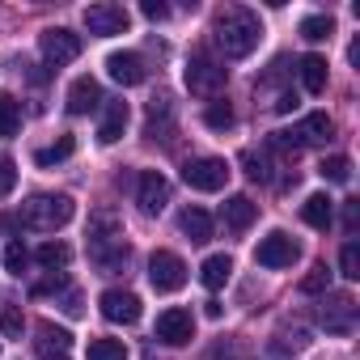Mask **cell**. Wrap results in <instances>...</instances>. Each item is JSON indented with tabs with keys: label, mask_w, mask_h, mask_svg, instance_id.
I'll return each instance as SVG.
<instances>
[{
	"label": "cell",
	"mask_w": 360,
	"mask_h": 360,
	"mask_svg": "<svg viewBox=\"0 0 360 360\" xmlns=\"http://www.w3.org/2000/svg\"><path fill=\"white\" fill-rule=\"evenodd\" d=\"M212 39L225 51V60H246L263 43V22L246 5H225L217 13V22H212Z\"/></svg>",
	"instance_id": "cell-1"
},
{
	"label": "cell",
	"mask_w": 360,
	"mask_h": 360,
	"mask_svg": "<svg viewBox=\"0 0 360 360\" xmlns=\"http://www.w3.org/2000/svg\"><path fill=\"white\" fill-rule=\"evenodd\" d=\"M127 259H131V246H127V238H123L119 217H115L110 208H98V212L89 217V263H94L102 276H115V271L127 267Z\"/></svg>",
	"instance_id": "cell-2"
},
{
	"label": "cell",
	"mask_w": 360,
	"mask_h": 360,
	"mask_svg": "<svg viewBox=\"0 0 360 360\" xmlns=\"http://www.w3.org/2000/svg\"><path fill=\"white\" fill-rule=\"evenodd\" d=\"M72 200L68 195H34L22 204V225L34 229V233H56L72 221Z\"/></svg>",
	"instance_id": "cell-3"
},
{
	"label": "cell",
	"mask_w": 360,
	"mask_h": 360,
	"mask_svg": "<svg viewBox=\"0 0 360 360\" xmlns=\"http://www.w3.org/2000/svg\"><path fill=\"white\" fill-rule=\"evenodd\" d=\"M330 131H335L330 115H326V110H314V115H305L301 123H292L288 131H271V148H309V144H326Z\"/></svg>",
	"instance_id": "cell-4"
},
{
	"label": "cell",
	"mask_w": 360,
	"mask_h": 360,
	"mask_svg": "<svg viewBox=\"0 0 360 360\" xmlns=\"http://www.w3.org/2000/svg\"><path fill=\"white\" fill-rule=\"evenodd\" d=\"M225 81H229V68H225L221 60H212L208 51H195V56L187 60V89H191V94L217 98V94L225 89Z\"/></svg>",
	"instance_id": "cell-5"
},
{
	"label": "cell",
	"mask_w": 360,
	"mask_h": 360,
	"mask_svg": "<svg viewBox=\"0 0 360 360\" xmlns=\"http://www.w3.org/2000/svg\"><path fill=\"white\" fill-rule=\"evenodd\" d=\"M183 183H187L191 191H225L229 165H225L221 157H191V161L183 165Z\"/></svg>",
	"instance_id": "cell-6"
},
{
	"label": "cell",
	"mask_w": 360,
	"mask_h": 360,
	"mask_svg": "<svg viewBox=\"0 0 360 360\" xmlns=\"http://www.w3.org/2000/svg\"><path fill=\"white\" fill-rule=\"evenodd\" d=\"M148 284L157 292H178V288L187 284V263L178 259L174 250H153V259H148Z\"/></svg>",
	"instance_id": "cell-7"
},
{
	"label": "cell",
	"mask_w": 360,
	"mask_h": 360,
	"mask_svg": "<svg viewBox=\"0 0 360 360\" xmlns=\"http://www.w3.org/2000/svg\"><path fill=\"white\" fill-rule=\"evenodd\" d=\"M318 322L326 335H352L356 330V297L352 292H326Z\"/></svg>",
	"instance_id": "cell-8"
},
{
	"label": "cell",
	"mask_w": 360,
	"mask_h": 360,
	"mask_svg": "<svg viewBox=\"0 0 360 360\" xmlns=\"http://www.w3.org/2000/svg\"><path fill=\"white\" fill-rule=\"evenodd\" d=\"M297 259H301V246H297L288 233H280V229H276V233H267V238L255 246V263H259V267H271V271L292 267Z\"/></svg>",
	"instance_id": "cell-9"
},
{
	"label": "cell",
	"mask_w": 360,
	"mask_h": 360,
	"mask_svg": "<svg viewBox=\"0 0 360 360\" xmlns=\"http://www.w3.org/2000/svg\"><path fill=\"white\" fill-rule=\"evenodd\" d=\"M39 51H43V60H47L51 68H64V64H72V60L81 56V34H72V30H64V26L43 30Z\"/></svg>",
	"instance_id": "cell-10"
},
{
	"label": "cell",
	"mask_w": 360,
	"mask_h": 360,
	"mask_svg": "<svg viewBox=\"0 0 360 360\" xmlns=\"http://www.w3.org/2000/svg\"><path fill=\"white\" fill-rule=\"evenodd\" d=\"M127 9L123 5H110V0H102V5H89L85 9V30L98 34V39H110V34H127Z\"/></svg>",
	"instance_id": "cell-11"
},
{
	"label": "cell",
	"mask_w": 360,
	"mask_h": 360,
	"mask_svg": "<svg viewBox=\"0 0 360 360\" xmlns=\"http://www.w3.org/2000/svg\"><path fill=\"white\" fill-rule=\"evenodd\" d=\"M157 339H161V343H169V347L191 343V339H195V318H191V309L169 305V309L157 318Z\"/></svg>",
	"instance_id": "cell-12"
},
{
	"label": "cell",
	"mask_w": 360,
	"mask_h": 360,
	"mask_svg": "<svg viewBox=\"0 0 360 360\" xmlns=\"http://www.w3.org/2000/svg\"><path fill=\"white\" fill-rule=\"evenodd\" d=\"M136 204H140L144 217L165 212V204H169V183H165L161 169H144V174H140V183H136Z\"/></svg>",
	"instance_id": "cell-13"
},
{
	"label": "cell",
	"mask_w": 360,
	"mask_h": 360,
	"mask_svg": "<svg viewBox=\"0 0 360 360\" xmlns=\"http://www.w3.org/2000/svg\"><path fill=\"white\" fill-rule=\"evenodd\" d=\"M98 305H102V318L115 322V326H131L140 318V297L127 292V288H106L98 297Z\"/></svg>",
	"instance_id": "cell-14"
},
{
	"label": "cell",
	"mask_w": 360,
	"mask_h": 360,
	"mask_svg": "<svg viewBox=\"0 0 360 360\" xmlns=\"http://www.w3.org/2000/svg\"><path fill=\"white\" fill-rule=\"evenodd\" d=\"M106 98H102V85L94 81V77H77L72 85H68V115H89V110H98Z\"/></svg>",
	"instance_id": "cell-15"
},
{
	"label": "cell",
	"mask_w": 360,
	"mask_h": 360,
	"mask_svg": "<svg viewBox=\"0 0 360 360\" xmlns=\"http://www.w3.org/2000/svg\"><path fill=\"white\" fill-rule=\"evenodd\" d=\"M106 72L119 85H140L144 81V60L136 51H115V56H106Z\"/></svg>",
	"instance_id": "cell-16"
},
{
	"label": "cell",
	"mask_w": 360,
	"mask_h": 360,
	"mask_svg": "<svg viewBox=\"0 0 360 360\" xmlns=\"http://www.w3.org/2000/svg\"><path fill=\"white\" fill-rule=\"evenodd\" d=\"M169 131H174V102L161 94V98H153V102H148L144 136H148V140H169Z\"/></svg>",
	"instance_id": "cell-17"
},
{
	"label": "cell",
	"mask_w": 360,
	"mask_h": 360,
	"mask_svg": "<svg viewBox=\"0 0 360 360\" xmlns=\"http://www.w3.org/2000/svg\"><path fill=\"white\" fill-rule=\"evenodd\" d=\"M221 217H225V225H229L233 233H246V229L255 225V217H259V204H255L250 195H229L225 208H221Z\"/></svg>",
	"instance_id": "cell-18"
},
{
	"label": "cell",
	"mask_w": 360,
	"mask_h": 360,
	"mask_svg": "<svg viewBox=\"0 0 360 360\" xmlns=\"http://www.w3.org/2000/svg\"><path fill=\"white\" fill-rule=\"evenodd\" d=\"M127 119H131L127 102H106V110H102V123H98V144H115V140L127 131Z\"/></svg>",
	"instance_id": "cell-19"
},
{
	"label": "cell",
	"mask_w": 360,
	"mask_h": 360,
	"mask_svg": "<svg viewBox=\"0 0 360 360\" xmlns=\"http://www.w3.org/2000/svg\"><path fill=\"white\" fill-rule=\"evenodd\" d=\"M301 221L309 225V229H318V233H326L330 229V221H335V200L330 195H309L305 204H301Z\"/></svg>",
	"instance_id": "cell-20"
},
{
	"label": "cell",
	"mask_w": 360,
	"mask_h": 360,
	"mask_svg": "<svg viewBox=\"0 0 360 360\" xmlns=\"http://www.w3.org/2000/svg\"><path fill=\"white\" fill-rule=\"evenodd\" d=\"M178 229H183L195 246H204V242H212V217L204 212V208H187L183 217H178Z\"/></svg>",
	"instance_id": "cell-21"
},
{
	"label": "cell",
	"mask_w": 360,
	"mask_h": 360,
	"mask_svg": "<svg viewBox=\"0 0 360 360\" xmlns=\"http://www.w3.org/2000/svg\"><path fill=\"white\" fill-rule=\"evenodd\" d=\"M229 276H233V259H229V255H208L204 267H200V280H204V288H212V292L225 288Z\"/></svg>",
	"instance_id": "cell-22"
},
{
	"label": "cell",
	"mask_w": 360,
	"mask_h": 360,
	"mask_svg": "<svg viewBox=\"0 0 360 360\" xmlns=\"http://www.w3.org/2000/svg\"><path fill=\"white\" fill-rule=\"evenodd\" d=\"M297 72H301V89L305 94H322L326 89V60L322 56H301Z\"/></svg>",
	"instance_id": "cell-23"
},
{
	"label": "cell",
	"mask_w": 360,
	"mask_h": 360,
	"mask_svg": "<svg viewBox=\"0 0 360 360\" xmlns=\"http://www.w3.org/2000/svg\"><path fill=\"white\" fill-rule=\"evenodd\" d=\"M22 131V102L5 89V94H0V136H18Z\"/></svg>",
	"instance_id": "cell-24"
},
{
	"label": "cell",
	"mask_w": 360,
	"mask_h": 360,
	"mask_svg": "<svg viewBox=\"0 0 360 360\" xmlns=\"http://www.w3.org/2000/svg\"><path fill=\"white\" fill-rule=\"evenodd\" d=\"M330 34H335V22H330L326 13H309V18L301 22V39H305V43H326Z\"/></svg>",
	"instance_id": "cell-25"
},
{
	"label": "cell",
	"mask_w": 360,
	"mask_h": 360,
	"mask_svg": "<svg viewBox=\"0 0 360 360\" xmlns=\"http://www.w3.org/2000/svg\"><path fill=\"white\" fill-rule=\"evenodd\" d=\"M72 153H77V140H72V136H60L51 148H39V153H34V161L47 169V165H60V161H68Z\"/></svg>",
	"instance_id": "cell-26"
},
{
	"label": "cell",
	"mask_w": 360,
	"mask_h": 360,
	"mask_svg": "<svg viewBox=\"0 0 360 360\" xmlns=\"http://www.w3.org/2000/svg\"><path fill=\"white\" fill-rule=\"evenodd\" d=\"M34 259H39L43 267H51V271H64V267H68V259H72V250H68L64 242H43V246L34 250Z\"/></svg>",
	"instance_id": "cell-27"
},
{
	"label": "cell",
	"mask_w": 360,
	"mask_h": 360,
	"mask_svg": "<svg viewBox=\"0 0 360 360\" xmlns=\"http://www.w3.org/2000/svg\"><path fill=\"white\" fill-rule=\"evenodd\" d=\"M85 360H127V347H123V339H94Z\"/></svg>",
	"instance_id": "cell-28"
},
{
	"label": "cell",
	"mask_w": 360,
	"mask_h": 360,
	"mask_svg": "<svg viewBox=\"0 0 360 360\" xmlns=\"http://www.w3.org/2000/svg\"><path fill=\"white\" fill-rule=\"evenodd\" d=\"M242 165H246V174L255 178V183H271V161H267V153L246 148V153H242Z\"/></svg>",
	"instance_id": "cell-29"
},
{
	"label": "cell",
	"mask_w": 360,
	"mask_h": 360,
	"mask_svg": "<svg viewBox=\"0 0 360 360\" xmlns=\"http://www.w3.org/2000/svg\"><path fill=\"white\" fill-rule=\"evenodd\" d=\"M318 174L326 178V183H339V187H343V183H352V161H347V157H326V161L318 165Z\"/></svg>",
	"instance_id": "cell-30"
},
{
	"label": "cell",
	"mask_w": 360,
	"mask_h": 360,
	"mask_svg": "<svg viewBox=\"0 0 360 360\" xmlns=\"http://www.w3.org/2000/svg\"><path fill=\"white\" fill-rule=\"evenodd\" d=\"M326 288H330V267H326V263H314L309 276L301 280V292H305V297H318V292H326Z\"/></svg>",
	"instance_id": "cell-31"
},
{
	"label": "cell",
	"mask_w": 360,
	"mask_h": 360,
	"mask_svg": "<svg viewBox=\"0 0 360 360\" xmlns=\"http://www.w3.org/2000/svg\"><path fill=\"white\" fill-rule=\"evenodd\" d=\"M204 123H208L212 131H229V127H233V106H229V102H212V106L204 110Z\"/></svg>",
	"instance_id": "cell-32"
},
{
	"label": "cell",
	"mask_w": 360,
	"mask_h": 360,
	"mask_svg": "<svg viewBox=\"0 0 360 360\" xmlns=\"http://www.w3.org/2000/svg\"><path fill=\"white\" fill-rule=\"evenodd\" d=\"M39 335H43V347H47V352H51V347H56V352H68V343H72V335H68L64 326H51V322H43Z\"/></svg>",
	"instance_id": "cell-33"
},
{
	"label": "cell",
	"mask_w": 360,
	"mask_h": 360,
	"mask_svg": "<svg viewBox=\"0 0 360 360\" xmlns=\"http://www.w3.org/2000/svg\"><path fill=\"white\" fill-rule=\"evenodd\" d=\"M22 330H26V318H22V309H5V314H0V335H5V339H22Z\"/></svg>",
	"instance_id": "cell-34"
},
{
	"label": "cell",
	"mask_w": 360,
	"mask_h": 360,
	"mask_svg": "<svg viewBox=\"0 0 360 360\" xmlns=\"http://www.w3.org/2000/svg\"><path fill=\"white\" fill-rule=\"evenodd\" d=\"M26 263H30L26 246H22V242H9V250H5V271H9V276H22Z\"/></svg>",
	"instance_id": "cell-35"
},
{
	"label": "cell",
	"mask_w": 360,
	"mask_h": 360,
	"mask_svg": "<svg viewBox=\"0 0 360 360\" xmlns=\"http://www.w3.org/2000/svg\"><path fill=\"white\" fill-rule=\"evenodd\" d=\"M339 271H343L347 280H360V246H356V242L343 246V255H339Z\"/></svg>",
	"instance_id": "cell-36"
},
{
	"label": "cell",
	"mask_w": 360,
	"mask_h": 360,
	"mask_svg": "<svg viewBox=\"0 0 360 360\" xmlns=\"http://www.w3.org/2000/svg\"><path fill=\"white\" fill-rule=\"evenodd\" d=\"M13 187H18V161L13 157H0V200L13 195Z\"/></svg>",
	"instance_id": "cell-37"
},
{
	"label": "cell",
	"mask_w": 360,
	"mask_h": 360,
	"mask_svg": "<svg viewBox=\"0 0 360 360\" xmlns=\"http://www.w3.org/2000/svg\"><path fill=\"white\" fill-rule=\"evenodd\" d=\"M56 288H68V276H64V271H51V276H47L43 284H34L30 292H34V297H47V292H56Z\"/></svg>",
	"instance_id": "cell-38"
},
{
	"label": "cell",
	"mask_w": 360,
	"mask_h": 360,
	"mask_svg": "<svg viewBox=\"0 0 360 360\" xmlns=\"http://www.w3.org/2000/svg\"><path fill=\"white\" fill-rule=\"evenodd\" d=\"M140 13H144L148 22H165V18H169V5H161V0H144Z\"/></svg>",
	"instance_id": "cell-39"
},
{
	"label": "cell",
	"mask_w": 360,
	"mask_h": 360,
	"mask_svg": "<svg viewBox=\"0 0 360 360\" xmlns=\"http://www.w3.org/2000/svg\"><path fill=\"white\" fill-rule=\"evenodd\" d=\"M271 106H276V115H288V110H297V106H301V98H297L292 89H284V94H280Z\"/></svg>",
	"instance_id": "cell-40"
},
{
	"label": "cell",
	"mask_w": 360,
	"mask_h": 360,
	"mask_svg": "<svg viewBox=\"0 0 360 360\" xmlns=\"http://www.w3.org/2000/svg\"><path fill=\"white\" fill-rule=\"evenodd\" d=\"M356 221H360V204L352 200V204H343V225H347V233H356Z\"/></svg>",
	"instance_id": "cell-41"
},
{
	"label": "cell",
	"mask_w": 360,
	"mask_h": 360,
	"mask_svg": "<svg viewBox=\"0 0 360 360\" xmlns=\"http://www.w3.org/2000/svg\"><path fill=\"white\" fill-rule=\"evenodd\" d=\"M64 309H68V314L77 318V314H81V292H68V301H64Z\"/></svg>",
	"instance_id": "cell-42"
},
{
	"label": "cell",
	"mask_w": 360,
	"mask_h": 360,
	"mask_svg": "<svg viewBox=\"0 0 360 360\" xmlns=\"http://www.w3.org/2000/svg\"><path fill=\"white\" fill-rule=\"evenodd\" d=\"M204 314H208V318H221V314H225V305H221V301H208V305H204Z\"/></svg>",
	"instance_id": "cell-43"
},
{
	"label": "cell",
	"mask_w": 360,
	"mask_h": 360,
	"mask_svg": "<svg viewBox=\"0 0 360 360\" xmlns=\"http://www.w3.org/2000/svg\"><path fill=\"white\" fill-rule=\"evenodd\" d=\"M43 360H68V356H64V352H56V356H51V352H47V356H43Z\"/></svg>",
	"instance_id": "cell-44"
}]
</instances>
